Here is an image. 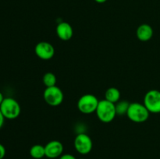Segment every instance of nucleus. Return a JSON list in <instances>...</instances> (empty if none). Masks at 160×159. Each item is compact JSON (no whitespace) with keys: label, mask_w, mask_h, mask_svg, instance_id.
Masks as SVG:
<instances>
[{"label":"nucleus","mask_w":160,"mask_h":159,"mask_svg":"<svg viewBox=\"0 0 160 159\" xmlns=\"http://www.w3.org/2000/svg\"><path fill=\"white\" fill-rule=\"evenodd\" d=\"M30 155L34 159H42L45 157V146L41 144H34L30 149Z\"/></svg>","instance_id":"ddd939ff"},{"label":"nucleus","mask_w":160,"mask_h":159,"mask_svg":"<svg viewBox=\"0 0 160 159\" xmlns=\"http://www.w3.org/2000/svg\"><path fill=\"white\" fill-rule=\"evenodd\" d=\"M131 103L128 102V101H119L118 102L116 103V111H117V115H127L128 108Z\"/></svg>","instance_id":"2eb2a0df"},{"label":"nucleus","mask_w":160,"mask_h":159,"mask_svg":"<svg viewBox=\"0 0 160 159\" xmlns=\"http://www.w3.org/2000/svg\"><path fill=\"white\" fill-rule=\"evenodd\" d=\"M6 148L2 143H0V159H3L6 156Z\"/></svg>","instance_id":"f3484780"},{"label":"nucleus","mask_w":160,"mask_h":159,"mask_svg":"<svg viewBox=\"0 0 160 159\" xmlns=\"http://www.w3.org/2000/svg\"><path fill=\"white\" fill-rule=\"evenodd\" d=\"M144 104L150 113H160V91L158 90H150L145 94Z\"/></svg>","instance_id":"0eeeda50"},{"label":"nucleus","mask_w":160,"mask_h":159,"mask_svg":"<svg viewBox=\"0 0 160 159\" xmlns=\"http://www.w3.org/2000/svg\"><path fill=\"white\" fill-rule=\"evenodd\" d=\"M42 82H43L45 87H53V86L56 85L57 78H56V75L54 73H51V72H48V73H45V75L42 77Z\"/></svg>","instance_id":"4468645a"},{"label":"nucleus","mask_w":160,"mask_h":159,"mask_svg":"<svg viewBox=\"0 0 160 159\" xmlns=\"http://www.w3.org/2000/svg\"><path fill=\"white\" fill-rule=\"evenodd\" d=\"M5 119H6V118H4V116H3L2 113L1 111H0V129H1V128L3 126V124H4Z\"/></svg>","instance_id":"a211bd4d"},{"label":"nucleus","mask_w":160,"mask_h":159,"mask_svg":"<svg viewBox=\"0 0 160 159\" xmlns=\"http://www.w3.org/2000/svg\"><path fill=\"white\" fill-rule=\"evenodd\" d=\"M95 113L98 119L105 123L112 122L117 115L115 104L106 99L99 101Z\"/></svg>","instance_id":"f257e3e1"},{"label":"nucleus","mask_w":160,"mask_h":159,"mask_svg":"<svg viewBox=\"0 0 160 159\" xmlns=\"http://www.w3.org/2000/svg\"><path fill=\"white\" fill-rule=\"evenodd\" d=\"M59 159H77L76 157L73 155L71 154H62L60 157H59Z\"/></svg>","instance_id":"dca6fc26"},{"label":"nucleus","mask_w":160,"mask_h":159,"mask_svg":"<svg viewBox=\"0 0 160 159\" xmlns=\"http://www.w3.org/2000/svg\"><path fill=\"white\" fill-rule=\"evenodd\" d=\"M43 98L45 102L49 106L56 107L60 105L64 99L62 90L57 86L46 87L44 90Z\"/></svg>","instance_id":"39448f33"},{"label":"nucleus","mask_w":160,"mask_h":159,"mask_svg":"<svg viewBox=\"0 0 160 159\" xmlns=\"http://www.w3.org/2000/svg\"><path fill=\"white\" fill-rule=\"evenodd\" d=\"M56 34L62 41H69L73 35V30L71 25L67 22H60L56 26Z\"/></svg>","instance_id":"9d476101"},{"label":"nucleus","mask_w":160,"mask_h":159,"mask_svg":"<svg viewBox=\"0 0 160 159\" xmlns=\"http://www.w3.org/2000/svg\"><path fill=\"white\" fill-rule=\"evenodd\" d=\"M150 112L145 104L139 102H133L130 104L127 116L131 121L136 123H142L147 121Z\"/></svg>","instance_id":"7ed1b4c3"},{"label":"nucleus","mask_w":160,"mask_h":159,"mask_svg":"<svg viewBox=\"0 0 160 159\" xmlns=\"http://www.w3.org/2000/svg\"><path fill=\"white\" fill-rule=\"evenodd\" d=\"M63 144L59 140H51L45 146V157L49 159L59 157L63 153Z\"/></svg>","instance_id":"1a4fd4ad"},{"label":"nucleus","mask_w":160,"mask_h":159,"mask_svg":"<svg viewBox=\"0 0 160 159\" xmlns=\"http://www.w3.org/2000/svg\"><path fill=\"white\" fill-rule=\"evenodd\" d=\"M79 159H84V158H79Z\"/></svg>","instance_id":"412c9836"},{"label":"nucleus","mask_w":160,"mask_h":159,"mask_svg":"<svg viewBox=\"0 0 160 159\" xmlns=\"http://www.w3.org/2000/svg\"><path fill=\"white\" fill-rule=\"evenodd\" d=\"M95 1L97 3H104V2H106L107 0H95Z\"/></svg>","instance_id":"aec40b11"},{"label":"nucleus","mask_w":160,"mask_h":159,"mask_svg":"<svg viewBox=\"0 0 160 159\" xmlns=\"http://www.w3.org/2000/svg\"><path fill=\"white\" fill-rule=\"evenodd\" d=\"M74 148L79 154L85 155L92 151L93 142L92 138L84 132H79L76 136L73 142Z\"/></svg>","instance_id":"423d86ee"},{"label":"nucleus","mask_w":160,"mask_h":159,"mask_svg":"<svg viewBox=\"0 0 160 159\" xmlns=\"http://www.w3.org/2000/svg\"><path fill=\"white\" fill-rule=\"evenodd\" d=\"M136 34L138 40L141 41H148L152 37L153 29L149 24L142 23L138 27Z\"/></svg>","instance_id":"9b49d317"},{"label":"nucleus","mask_w":160,"mask_h":159,"mask_svg":"<svg viewBox=\"0 0 160 159\" xmlns=\"http://www.w3.org/2000/svg\"><path fill=\"white\" fill-rule=\"evenodd\" d=\"M99 101L96 96L92 94H86L82 95L78 101V108L81 113L92 114L95 112Z\"/></svg>","instance_id":"20e7f679"},{"label":"nucleus","mask_w":160,"mask_h":159,"mask_svg":"<svg viewBox=\"0 0 160 159\" xmlns=\"http://www.w3.org/2000/svg\"><path fill=\"white\" fill-rule=\"evenodd\" d=\"M120 96H121V94H120V90L114 87L108 88L105 93V99L110 101V102L114 103V104L120 101Z\"/></svg>","instance_id":"f8f14e48"},{"label":"nucleus","mask_w":160,"mask_h":159,"mask_svg":"<svg viewBox=\"0 0 160 159\" xmlns=\"http://www.w3.org/2000/svg\"><path fill=\"white\" fill-rule=\"evenodd\" d=\"M4 96H3L2 93V92H0V104H2V101L4 100Z\"/></svg>","instance_id":"6ab92c4d"},{"label":"nucleus","mask_w":160,"mask_h":159,"mask_svg":"<svg viewBox=\"0 0 160 159\" xmlns=\"http://www.w3.org/2000/svg\"><path fill=\"white\" fill-rule=\"evenodd\" d=\"M0 111L6 119L12 120L20 116L21 108L15 98L7 97L0 104Z\"/></svg>","instance_id":"f03ea898"},{"label":"nucleus","mask_w":160,"mask_h":159,"mask_svg":"<svg viewBox=\"0 0 160 159\" xmlns=\"http://www.w3.org/2000/svg\"><path fill=\"white\" fill-rule=\"evenodd\" d=\"M35 55L42 60H49L54 56L55 48L51 43L48 41H40L34 48Z\"/></svg>","instance_id":"6e6552de"}]
</instances>
